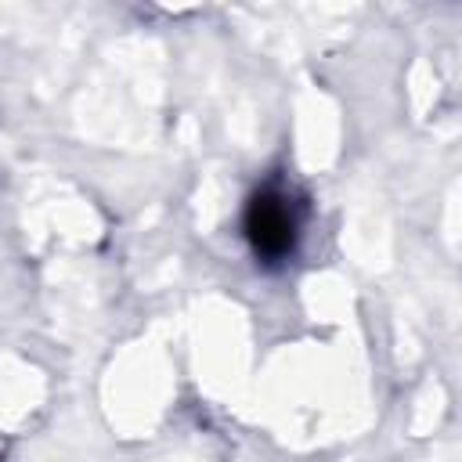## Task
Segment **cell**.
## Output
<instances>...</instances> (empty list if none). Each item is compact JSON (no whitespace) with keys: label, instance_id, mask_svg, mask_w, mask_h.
I'll return each mask as SVG.
<instances>
[{"label":"cell","instance_id":"cell-1","mask_svg":"<svg viewBox=\"0 0 462 462\" xmlns=\"http://www.w3.org/2000/svg\"><path fill=\"white\" fill-rule=\"evenodd\" d=\"M245 235L256 256L282 260L296 245V217L292 206L278 191H256L245 206Z\"/></svg>","mask_w":462,"mask_h":462}]
</instances>
